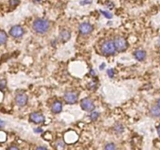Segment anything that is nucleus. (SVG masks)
<instances>
[{"label":"nucleus","mask_w":160,"mask_h":150,"mask_svg":"<svg viewBox=\"0 0 160 150\" xmlns=\"http://www.w3.org/2000/svg\"><path fill=\"white\" fill-rule=\"evenodd\" d=\"M32 28L35 32L43 34V33L46 32L50 28V23L45 19H38L34 21Z\"/></svg>","instance_id":"1"},{"label":"nucleus","mask_w":160,"mask_h":150,"mask_svg":"<svg viewBox=\"0 0 160 150\" xmlns=\"http://www.w3.org/2000/svg\"><path fill=\"white\" fill-rule=\"evenodd\" d=\"M101 52L105 56H112L114 55L116 51L115 44H114V41H106L103 43L101 45Z\"/></svg>","instance_id":"2"},{"label":"nucleus","mask_w":160,"mask_h":150,"mask_svg":"<svg viewBox=\"0 0 160 150\" xmlns=\"http://www.w3.org/2000/svg\"><path fill=\"white\" fill-rule=\"evenodd\" d=\"M114 44H115V49L119 52H123L125 51L128 47L127 42L125 38L123 37H117L114 40Z\"/></svg>","instance_id":"3"},{"label":"nucleus","mask_w":160,"mask_h":150,"mask_svg":"<svg viewBox=\"0 0 160 150\" xmlns=\"http://www.w3.org/2000/svg\"><path fill=\"white\" fill-rule=\"evenodd\" d=\"M81 107L85 111L93 112V110H94V108H95V106H94L93 103L92 102V100L86 98V99H83L81 101Z\"/></svg>","instance_id":"4"},{"label":"nucleus","mask_w":160,"mask_h":150,"mask_svg":"<svg viewBox=\"0 0 160 150\" xmlns=\"http://www.w3.org/2000/svg\"><path fill=\"white\" fill-rule=\"evenodd\" d=\"M64 99L68 104H75L78 101V95L74 92H68L64 95Z\"/></svg>","instance_id":"5"},{"label":"nucleus","mask_w":160,"mask_h":150,"mask_svg":"<svg viewBox=\"0 0 160 150\" xmlns=\"http://www.w3.org/2000/svg\"><path fill=\"white\" fill-rule=\"evenodd\" d=\"M93 26L90 24V23L84 22L83 24H81L79 25V32L82 34V35H89L90 33H91L93 31Z\"/></svg>","instance_id":"6"},{"label":"nucleus","mask_w":160,"mask_h":150,"mask_svg":"<svg viewBox=\"0 0 160 150\" xmlns=\"http://www.w3.org/2000/svg\"><path fill=\"white\" fill-rule=\"evenodd\" d=\"M24 34V29L20 25L13 26L10 31V35L13 38H20Z\"/></svg>","instance_id":"7"},{"label":"nucleus","mask_w":160,"mask_h":150,"mask_svg":"<svg viewBox=\"0 0 160 150\" xmlns=\"http://www.w3.org/2000/svg\"><path fill=\"white\" fill-rule=\"evenodd\" d=\"M29 118H30L31 121L35 123V124H41V123H43L44 121V120H45L44 116L42 113L36 112L31 113Z\"/></svg>","instance_id":"8"},{"label":"nucleus","mask_w":160,"mask_h":150,"mask_svg":"<svg viewBox=\"0 0 160 150\" xmlns=\"http://www.w3.org/2000/svg\"><path fill=\"white\" fill-rule=\"evenodd\" d=\"M16 103L19 106H24L28 103V96L25 93H20L16 96Z\"/></svg>","instance_id":"9"},{"label":"nucleus","mask_w":160,"mask_h":150,"mask_svg":"<svg viewBox=\"0 0 160 150\" xmlns=\"http://www.w3.org/2000/svg\"><path fill=\"white\" fill-rule=\"evenodd\" d=\"M51 110L53 113H59L62 110V104L59 101H56L53 103L51 106Z\"/></svg>","instance_id":"10"},{"label":"nucleus","mask_w":160,"mask_h":150,"mask_svg":"<svg viewBox=\"0 0 160 150\" xmlns=\"http://www.w3.org/2000/svg\"><path fill=\"white\" fill-rule=\"evenodd\" d=\"M71 38V34L69 31L66 30L62 31L60 34V40L62 41L63 42H67Z\"/></svg>","instance_id":"11"},{"label":"nucleus","mask_w":160,"mask_h":150,"mask_svg":"<svg viewBox=\"0 0 160 150\" xmlns=\"http://www.w3.org/2000/svg\"><path fill=\"white\" fill-rule=\"evenodd\" d=\"M134 56L139 61H143L146 57V53L143 50H138L134 53Z\"/></svg>","instance_id":"12"},{"label":"nucleus","mask_w":160,"mask_h":150,"mask_svg":"<svg viewBox=\"0 0 160 150\" xmlns=\"http://www.w3.org/2000/svg\"><path fill=\"white\" fill-rule=\"evenodd\" d=\"M151 114L153 116V117H160V108L156 106H153L150 110Z\"/></svg>","instance_id":"13"},{"label":"nucleus","mask_w":160,"mask_h":150,"mask_svg":"<svg viewBox=\"0 0 160 150\" xmlns=\"http://www.w3.org/2000/svg\"><path fill=\"white\" fill-rule=\"evenodd\" d=\"M65 136H68V137H69L68 138H65L66 142H68V143L70 142V139H72V143L75 142V141H76V139H75V138H72L73 137H77V135H76V134H75V132L67 133V134L65 135Z\"/></svg>","instance_id":"14"},{"label":"nucleus","mask_w":160,"mask_h":150,"mask_svg":"<svg viewBox=\"0 0 160 150\" xmlns=\"http://www.w3.org/2000/svg\"><path fill=\"white\" fill-rule=\"evenodd\" d=\"M7 40V35L5 31H0V45H3Z\"/></svg>","instance_id":"15"},{"label":"nucleus","mask_w":160,"mask_h":150,"mask_svg":"<svg viewBox=\"0 0 160 150\" xmlns=\"http://www.w3.org/2000/svg\"><path fill=\"white\" fill-rule=\"evenodd\" d=\"M115 132L116 133H123V131H124V128H123V126L122 124H118L115 126Z\"/></svg>","instance_id":"16"},{"label":"nucleus","mask_w":160,"mask_h":150,"mask_svg":"<svg viewBox=\"0 0 160 150\" xmlns=\"http://www.w3.org/2000/svg\"><path fill=\"white\" fill-rule=\"evenodd\" d=\"M6 140V135L5 132L0 131V142H3Z\"/></svg>","instance_id":"17"},{"label":"nucleus","mask_w":160,"mask_h":150,"mask_svg":"<svg viewBox=\"0 0 160 150\" xmlns=\"http://www.w3.org/2000/svg\"><path fill=\"white\" fill-rule=\"evenodd\" d=\"M100 12H102V14L105 16V17L108 18V19H111L112 17V14L111 12H108V11H104V10H100Z\"/></svg>","instance_id":"18"},{"label":"nucleus","mask_w":160,"mask_h":150,"mask_svg":"<svg viewBox=\"0 0 160 150\" xmlns=\"http://www.w3.org/2000/svg\"><path fill=\"white\" fill-rule=\"evenodd\" d=\"M99 112H93L91 114H90V118L92 119L93 120H96L99 117Z\"/></svg>","instance_id":"19"},{"label":"nucleus","mask_w":160,"mask_h":150,"mask_svg":"<svg viewBox=\"0 0 160 150\" xmlns=\"http://www.w3.org/2000/svg\"><path fill=\"white\" fill-rule=\"evenodd\" d=\"M20 3V0H10V5L13 7L17 6Z\"/></svg>","instance_id":"20"},{"label":"nucleus","mask_w":160,"mask_h":150,"mask_svg":"<svg viewBox=\"0 0 160 150\" xmlns=\"http://www.w3.org/2000/svg\"><path fill=\"white\" fill-rule=\"evenodd\" d=\"M115 149V145H114V144H112H112H108V145H106V146H105V149H108V150H112V149Z\"/></svg>","instance_id":"21"},{"label":"nucleus","mask_w":160,"mask_h":150,"mask_svg":"<svg viewBox=\"0 0 160 150\" xmlns=\"http://www.w3.org/2000/svg\"><path fill=\"white\" fill-rule=\"evenodd\" d=\"M107 73H108V75L110 77V78H112L114 74H115V72H114V70L113 69H109V70H107Z\"/></svg>","instance_id":"22"},{"label":"nucleus","mask_w":160,"mask_h":150,"mask_svg":"<svg viewBox=\"0 0 160 150\" xmlns=\"http://www.w3.org/2000/svg\"><path fill=\"white\" fill-rule=\"evenodd\" d=\"M6 87V81L3 80L0 81V88L1 89H3L4 88Z\"/></svg>","instance_id":"23"},{"label":"nucleus","mask_w":160,"mask_h":150,"mask_svg":"<svg viewBox=\"0 0 160 150\" xmlns=\"http://www.w3.org/2000/svg\"><path fill=\"white\" fill-rule=\"evenodd\" d=\"M108 7L109 8V9H113V7H114V5H113V3H112L111 2H108Z\"/></svg>","instance_id":"24"},{"label":"nucleus","mask_w":160,"mask_h":150,"mask_svg":"<svg viewBox=\"0 0 160 150\" xmlns=\"http://www.w3.org/2000/svg\"><path fill=\"white\" fill-rule=\"evenodd\" d=\"M35 131L37 133H41L43 131V130L41 128H36V129H35Z\"/></svg>","instance_id":"25"},{"label":"nucleus","mask_w":160,"mask_h":150,"mask_svg":"<svg viewBox=\"0 0 160 150\" xmlns=\"http://www.w3.org/2000/svg\"><path fill=\"white\" fill-rule=\"evenodd\" d=\"M9 149H18L19 148L18 147H16V146H11V147L8 148Z\"/></svg>","instance_id":"26"},{"label":"nucleus","mask_w":160,"mask_h":150,"mask_svg":"<svg viewBox=\"0 0 160 150\" xmlns=\"http://www.w3.org/2000/svg\"><path fill=\"white\" fill-rule=\"evenodd\" d=\"M91 3V1H88V0H85L84 2H82V3H81V4H84V3H86V4H87V3Z\"/></svg>","instance_id":"27"},{"label":"nucleus","mask_w":160,"mask_h":150,"mask_svg":"<svg viewBox=\"0 0 160 150\" xmlns=\"http://www.w3.org/2000/svg\"><path fill=\"white\" fill-rule=\"evenodd\" d=\"M157 131H158V134H159V136H160V124L159 125V127H158Z\"/></svg>","instance_id":"28"},{"label":"nucleus","mask_w":160,"mask_h":150,"mask_svg":"<svg viewBox=\"0 0 160 150\" xmlns=\"http://www.w3.org/2000/svg\"><path fill=\"white\" fill-rule=\"evenodd\" d=\"M37 149H46V148H45V147H38Z\"/></svg>","instance_id":"29"},{"label":"nucleus","mask_w":160,"mask_h":150,"mask_svg":"<svg viewBox=\"0 0 160 150\" xmlns=\"http://www.w3.org/2000/svg\"><path fill=\"white\" fill-rule=\"evenodd\" d=\"M157 106H159V107L160 108V99L159 100H158V102H157Z\"/></svg>","instance_id":"30"},{"label":"nucleus","mask_w":160,"mask_h":150,"mask_svg":"<svg viewBox=\"0 0 160 150\" xmlns=\"http://www.w3.org/2000/svg\"><path fill=\"white\" fill-rule=\"evenodd\" d=\"M105 67V63H103L102 65L100 66V70H103V67Z\"/></svg>","instance_id":"31"},{"label":"nucleus","mask_w":160,"mask_h":150,"mask_svg":"<svg viewBox=\"0 0 160 150\" xmlns=\"http://www.w3.org/2000/svg\"><path fill=\"white\" fill-rule=\"evenodd\" d=\"M33 1H34L35 3H39L41 0H33Z\"/></svg>","instance_id":"32"},{"label":"nucleus","mask_w":160,"mask_h":150,"mask_svg":"<svg viewBox=\"0 0 160 150\" xmlns=\"http://www.w3.org/2000/svg\"><path fill=\"white\" fill-rule=\"evenodd\" d=\"M159 45H160V39H159Z\"/></svg>","instance_id":"33"},{"label":"nucleus","mask_w":160,"mask_h":150,"mask_svg":"<svg viewBox=\"0 0 160 150\" xmlns=\"http://www.w3.org/2000/svg\"><path fill=\"white\" fill-rule=\"evenodd\" d=\"M0 127H1V125H0Z\"/></svg>","instance_id":"34"}]
</instances>
